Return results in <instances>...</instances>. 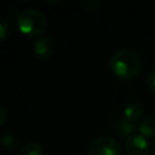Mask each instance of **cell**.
Segmentation results:
<instances>
[{
	"label": "cell",
	"mask_w": 155,
	"mask_h": 155,
	"mask_svg": "<svg viewBox=\"0 0 155 155\" xmlns=\"http://www.w3.org/2000/svg\"><path fill=\"white\" fill-rule=\"evenodd\" d=\"M111 71L125 80L136 78L142 68V59L139 54L132 48H117L109 61Z\"/></svg>",
	"instance_id": "obj_1"
},
{
	"label": "cell",
	"mask_w": 155,
	"mask_h": 155,
	"mask_svg": "<svg viewBox=\"0 0 155 155\" xmlns=\"http://www.w3.org/2000/svg\"><path fill=\"white\" fill-rule=\"evenodd\" d=\"M17 27L24 35L39 38L47 29V18L42 12L35 8H27L19 12Z\"/></svg>",
	"instance_id": "obj_2"
},
{
	"label": "cell",
	"mask_w": 155,
	"mask_h": 155,
	"mask_svg": "<svg viewBox=\"0 0 155 155\" xmlns=\"http://www.w3.org/2000/svg\"><path fill=\"white\" fill-rule=\"evenodd\" d=\"M120 145L111 136H101L88 147L87 155H120Z\"/></svg>",
	"instance_id": "obj_3"
},
{
	"label": "cell",
	"mask_w": 155,
	"mask_h": 155,
	"mask_svg": "<svg viewBox=\"0 0 155 155\" xmlns=\"http://www.w3.org/2000/svg\"><path fill=\"white\" fill-rule=\"evenodd\" d=\"M125 150L127 155H149L151 147L148 138L140 133H133L126 138Z\"/></svg>",
	"instance_id": "obj_4"
},
{
	"label": "cell",
	"mask_w": 155,
	"mask_h": 155,
	"mask_svg": "<svg viewBox=\"0 0 155 155\" xmlns=\"http://www.w3.org/2000/svg\"><path fill=\"white\" fill-rule=\"evenodd\" d=\"M33 51L36 57L47 59L56 51L54 41L50 36H39L33 44Z\"/></svg>",
	"instance_id": "obj_5"
},
{
	"label": "cell",
	"mask_w": 155,
	"mask_h": 155,
	"mask_svg": "<svg viewBox=\"0 0 155 155\" xmlns=\"http://www.w3.org/2000/svg\"><path fill=\"white\" fill-rule=\"evenodd\" d=\"M143 113H144V109L140 103L131 102L125 105V108L122 110V116H124V119L137 124L143 119Z\"/></svg>",
	"instance_id": "obj_6"
},
{
	"label": "cell",
	"mask_w": 155,
	"mask_h": 155,
	"mask_svg": "<svg viewBox=\"0 0 155 155\" xmlns=\"http://www.w3.org/2000/svg\"><path fill=\"white\" fill-rule=\"evenodd\" d=\"M137 126L138 124H134V122H131L126 119H119L115 124H114V131L117 136L120 137H130L131 134H133V132L137 130Z\"/></svg>",
	"instance_id": "obj_7"
},
{
	"label": "cell",
	"mask_w": 155,
	"mask_h": 155,
	"mask_svg": "<svg viewBox=\"0 0 155 155\" xmlns=\"http://www.w3.org/2000/svg\"><path fill=\"white\" fill-rule=\"evenodd\" d=\"M137 130L145 138L155 137V119L151 116H144L137 126Z\"/></svg>",
	"instance_id": "obj_8"
},
{
	"label": "cell",
	"mask_w": 155,
	"mask_h": 155,
	"mask_svg": "<svg viewBox=\"0 0 155 155\" xmlns=\"http://www.w3.org/2000/svg\"><path fill=\"white\" fill-rule=\"evenodd\" d=\"M18 155H44V148L39 142H27L19 148Z\"/></svg>",
	"instance_id": "obj_9"
},
{
	"label": "cell",
	"mask_w": 155,
	"mask_h": 155,
	"mask_svg": "<svg viewBox=\"0 0 155 155\" xmlns=\"http://www.w3.org/2000/svg\"><path fill=\"white\" fill-rule=\"evenodd\" d=\"M0 145L6 150H13L18 145V139L12 133H4L0 137Z\"/></svg>",
	"instance_id": "obj_10"
},
{
	"label": "cell",
	"mask_w": 155,
	"mask_h": 155,
	"mask_svg": "<svg viewBox=\"0 0 155 155\" xmlns=\"http://www.w3.org/2000/svg\"><path fill=\"white\" fill-rule=\"evenodd\" d=\"M10 34V25L6 21L0 19V41L5 40Z\"/></svg>",
	"instance_id": "obj_11"
},
{
	"label": "cell",
	"mask_w": 155,
	"mask_h": 155,
	"mask_svg": "<svg viewBox=\"0 0 155 155\" xmlns=\"http://www.w3.org/2000/svg\"><path fill=\"white\" fill-rule=\"evenodd\" d=\"M147 85L148 87L155 92V70H153L148 76H147Z\"/></svg>",
	"instance_id": "obj_12"
},
{
	"label": "cell",
	"mask_w": 155,
	"mask_h": 155,
	"mask_svg": "<svg viewBox=\"0 0 155 155\" xmlns=\"http://www.w3.org/2000/svg\"><path fill=\"white\" fill-rule=\"evenodd\" d=\"M101 5V1L99 0H87L85 2V7L88 10V11H94L97 10V7Z\"/></svg>",
	"instance_id": "obj_13"
},
{
	"label": "cell",
	"mask_w": 155,
	"mask_h": 155,
	"mask_svg": "<svg viewBox=\"0 0 155 155\" xmlns=\"http://www.w3.org/2000/svg\"><path fill=\"white\" fill-rule=\"evenodd\" d=\"M6 110L0 105V126H2L4 124H5V121H6Z\"/></svg>",
	"instance_id": "obj_14"
}]
</instances>
